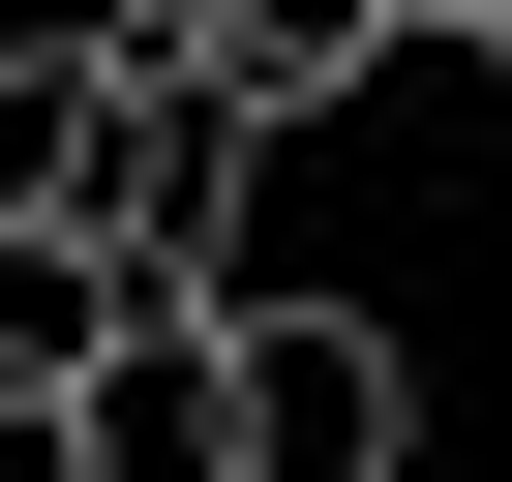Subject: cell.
Instances as JSON below:
<instances>
[{
  "mask_svg": "<svg viewBox=\"0 0 512 482\" xmlns=\"http://www.w3.org/2000/svg\"><path fill=\"white\" fill-rule=\"evenodd\" d=\"M211 332H241V482H392V452H422V362H392L362 302H272V272H241Z\"/></svg>",
  "mask_w": 512,
  "mask_h": 482,
  "instance_id": "cell-1",
  "label": "cell"
},
{
  "mask_svg": "<svg viewBox=\"0 0 512 482\" xmlns=\"http://www.w3.org/2000/svg\"><path fill=\"white\" fill-rule=\"evenodd\" d=\"M61 452H91V482H241V332H211V302H121L91 392H61Z\"/></svg>",
  "mask_w": 512,
  "mask_h": 482,
  "instance_id": "cell-2",
  "label": "cell"
},
{
  "mask_svg": "<svg viewBox=\"0 0 512 482\" xmlns=\"http://www.w3.org/2000/svg\"><path fill=\"white\" fill-rule=\"evenodd\" d=\"M181 61L272 121V151H302V121H362V91L422 61V0H181Z\"/></svg>",
  "mask_w": 512,
  "mask_h": 482,
  "instance_id": "cell-3",
  "label": "cell"
},
{
  "mask_svg": "<svg viewBox=\"0 0 512 482\" xmlns=\"http://www.w3.org/2000/svg\"><path fill=\"white\" fill-rule=\"evenodd\" d=\"M151 272L121 241H61V211H0V392H91V332H121Z\"/></svg>",
  "mask_w": 512,
  "mask_h": 482,
  "instance_id": "cell-4",
  "label": "cell"
},
{
  "mask_svg": "<svg viewBox=\"0 0 512 482\" xmlns=\"http://www.w3.org/2000/svg\"><path fill=\"white\" fill-rule=\"evenodd\" d=\"M0 482H91V452H61V392H0Z\"/></svg>",
  "mask_w": 512,
  "mask_h": 482,
  "instance_id": "cell-5",
  "label": "cell"
},
{
  "mask_svg": "<svg viewBox=\"0 0 512 482\" xmlns=\"http://www.w3.org/2000/svg\"><path fill=\"white\" fill-rule=\"evenodd\" d=\"M452 61H512V0H482V31H452Z\"/></svg>",
  "mask_w": 512,
  "mask_h": 482,
  "instance_id": "cell-6",
  "label": "cell"
},
{
  "mask_svg": "<svg viewBox=\"0 0 512 482\" xmlns=\"http://www.w3.org/2000/svg\"><path fill=\"white\" fill-rule=\"evenodd\" d=\"M422 31H482V0H422Z\"/></svg>",
  "mask_w": 512,
  "mask_h": 482,
  "instance_id": "cell-7",
  "label": "cell"
},
{
  "mask_svg": "<svg viewBox=\"0 0 512 482\" xmlns=\"http://www.w3.org/2000/svg\"><path fill=\"white\" fill-rule=\"evenodd\" d=\"M151 31H181V0H151Z\"/></svg>",
  "mask_w": 512,
  "mask_h": 482,
  "instance_id": "cell-8",
  "label": "cell"
}]
</instances>
